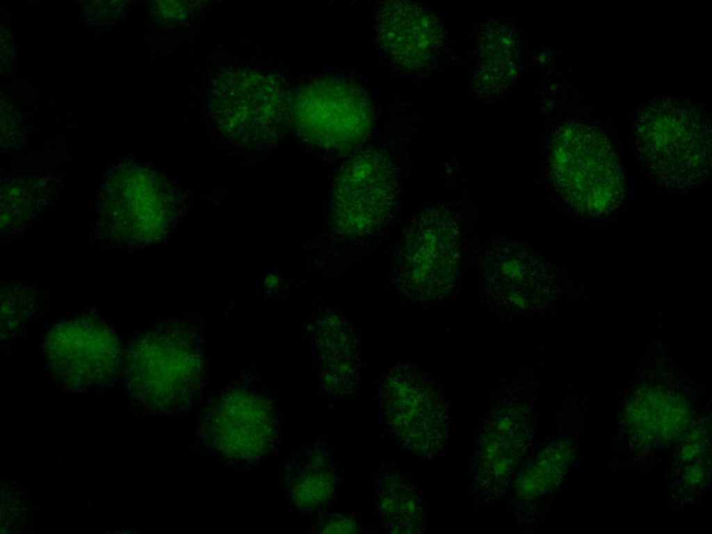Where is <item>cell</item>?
<instances>
[{
	"label": "cell",
	"instance_id": "cell-1",
	"mask_svg": "<svg viewBox=\"0 0 712 534\" xmlns=\"http://www.w3.org/2000/svg\"><path fill=\"white\" fill-rule=\"evenodd\" d=\"M200 339L191 323L172 321L131 345L127 362L147 378L161 406H185L199 391L205 369Z\"/></svg>",
	"mask_w": 712,
	"mask_h": 534
},
{
	"label": "cell",
	"instance_id": "cell-2",
	"mask_svg": "<svg viewBox=\"0 0 712 534\" xmlns=\"http://www.w3.org/2000/svg\"><path fill=\"white\" fill-rule=\"evenodd\" d=\"M552 161L560 190L581 212H605L617 202V163L606 137L595 127L578 123L563 127Z\"/></svg>",
	"mask_w": 712,
	"mask_h": 534
},
{
	"label": "cell",
	"instance_id": "cell-3",
	"mask_svg": "<svg viewBox=\"0 0 712 534\" xmlns=\"http://www.w3.org/2000/svg\"><path fill=\"white\" fill-rule=\"evenodd\" d=\"M301 134L312 143L336 149L355 146L368 134L371 104L357 86L343 79H316L302 87L296 99Z\"/></svg>",
	"mask_w": 712,
	"mask_h": 534
},
{
	"label": "cell",
	"instance_id": "cell-4",
	"mask_svg": "<svg viewBox=\"0 0 712 534\" xmlns=\"http://www.w3.org/2000/svg\"><path fill=\"white\" fill-rule=\"evenodd\" d=\"M201 430L204 446L226 459L255 461L275 444L274 408L268 399L248 389H231L205 410Z\"/></svg>",
	"mask_w": 712,
	"mask_h": 534
},
{
	"label": "cell",
	"instance_id": "cell-5",
	"mask_svg": "<svg viewBox=\"0 0 712 534\" xmlns=\"http://www.w3.org/2000/svg\"><path fill=\"white\" fill-rule=\"evenodd\" d=\"M390 170L375 152L357 155L339 177L332 200L333 218L345 234H363L385 216L391 200Z\"/></svg>",
	"mask_w": 712,
	"mask_h": 534
},
{
	"label": "cell",
	"instance_id": "cell-6",
	"mask_svg": "<svg viewBox=\"0 0 712 534\" xmlns=\"http://www.w3.org/2000/svg\"><path fill=\"white\" fill-rule=\"evenodd\" d=\"M695 107L667 99L650 104L638 122L640 145L649 158L680 167L706 161L707 126ZM672 165V166H673Z\"/></svg>",
	"mask_w": 712,
	"mask_h": 534
},
{
	"label": "cell",
	"instance_id": "cell-7",
	"mask_svg": "<svg viewBox=\"0 0 712 534\" xmlns=\"http://www.w3.org/2000/svg\"><path fill=\"white\" fill-rule=\"evenodd\" d=\"M48 362L55 369L80 372L113 369L120 362L116 334L100 320L81 316L59 322L45 341Z\"/></svg>",
	"mask_w": 712,
	"mask_h": 534
},
{
	"label": "cell",
	"instance_id": "cell-8",
	"mask_svg": "<svg viewBox=\"0 0 712 534\" xmlns=\"http://www.w3.org/2000/svg\"><path fill=\"white\" fill-rule=\"evenodd\" d=\"M379 38L389 56L400 67H412L423 49L422 22L416 7L403 1L389 3L379 17Z\"/></svg>",
	"mask_w": 712,
	"mask_h": 534
}]
</instances>
